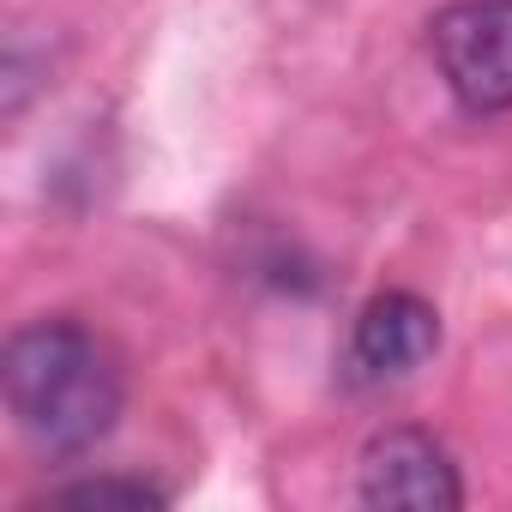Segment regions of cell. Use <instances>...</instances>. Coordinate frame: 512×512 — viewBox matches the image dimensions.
Returning <instances> with one entry per match:
<instances>
[{"label": "cell", "instance_id": "1", "mask_svg": "<svg viewBox=\"0 0 512 512\" xmlns=\"http://www.w3.org/2000/svg\"><path fill=\"white\" fill-rule=\"evenodd\" d=\"M0 386H7L13 428L43 458H79L109 440L127 398L115 350L79 320L19 326L0 356Z\"/></svg>", "mask_w": 512, "mask_h": 512}, {"label": "cell", "instance_id": "2", "mask_svg": "<svg viewBox=\"0 0 512 512\" xmlns=\"http://www.w3.org/2000/svg\"><path fill=\"white\" fill-rule=\"evenodd\" d=\"M428 43L470 115L512 109V0H458L428 25Z\"/></svg>", "mask_w": 512, "mask_h": 512}, {"label": "cell", "instance_id": "3", "mask_svg": "<svg viewBox=\"0 0 512 512\" xmlns=\"http://www.w3.org/2000/svg\"><path fill=\"white\" fill-rule=\"evenodd\" d=\"M362 506H404V512H452L464 506V482L452 452L422 428H386L362 446L356 464Z\"/></svg>", "mask_w": 512, "mask_h": 512}, {"label": "cell", "instance_id": "4", "mask_svg": "<svg viewBox=\"0 0 512 512\" xmlns=\"http://www.w3.org/2000/svg\"><path fill=\"white\" fill-rule=\"evenodd\" d=\"M434 350H440V314L410 290H386L356 314L344 344V374L350 386H398Z\"/></svg>", "mask_w": 512, "mask_h": 512}, {"label": "cell", "instance_id": "5", "mask_svg": "<svg viewBox=\"0 0 512 512\" xmlns=\"http://www.w3.org/2000/svg\"><path fill=\"white\" fill-rule=\"evenodd\" d=\"M43 506H121V512H157V506H163V488H151V482H139V476H91V482L49 488Z\"/></svg>", "mask_w": 512, "mask_h": 512}]
</instances>
